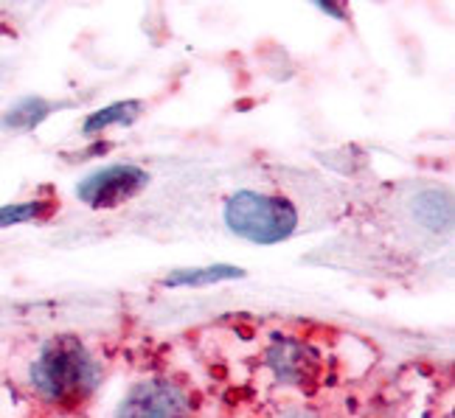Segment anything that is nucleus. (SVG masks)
Wrapping results in <instances>:
<instances>
[{
    "label": "nucleus",
    "mask_w": 455,
    "mask_h": 418,
    "mask_svg": "<svg viewBox=\"0 0 455 418\" xmlns=\"http://www.w3.org/2000/svg\"><path fill=\"white\" fill-rule=\"evenodd\" d=\"M101 379V365L76 337L48 340L31 362V385L51 405H79Z\"/></svg>",
    "instance_id": "1"
},
{
    "label": "nucleus",
    "mask_w": 455,
    "mask_h": 418,
    "mask_svg": "<svg viewBox=\"0 0 455 418\" xmlns=\"http://www.w3.org/2000/svg\"><path fill=\"white\" fill-rule=\"evenodd\" d=\"M225 225L253 245H278L295 233L299 211L282 197L239 191L225 202Z\"/></svg>",
    "instance_id": "2"
},
{
    "label": "nucleus",
    "mask_w": 455,
    "mask_h": 418,
    "mask_svg": "<svg viewBox=\"0 0 455 418\" xmlns=\"http://www.w3.org/2000/svg\"><path fill=\"white\" fill-rule=\"evenodd\" d=\"M147 183L149 174L144 169H138L132 163H116L87 174L76 188V197L91 208H116L132 200Z\"/></svg>",
    "instance_id": "3"
},
{
    "label": "nucleus",
    "mask_w": 455,
    "mask_h": 418,
    "mask_svg": "<svg viewBox=\"0 0 455 418\" xmlns=\"http://www.w3.org/2000/svg\"><path fill=\"white\" fill-rule=\"evenodd\" d=\"M188 396L180 385L166 379H147L124 396L116 418H186Z\"/></svg>",
    "instance_id": "4"
},
{
    "label": "nucleus",
    "mask_w": 455,
    "mask_h": 418,
    "mask_svg": "<svg viewBox=\"0 0 455 418\" xmlns=\"http://www.w3.org/2000/svg\"><path fill=\"white\" fill-rule=\"evenodd\" d=\"M265 362L282 385L307 388L318 374V357L312 354V348L292 337H275L267 348Z\"/></svg>",
    "instance_id": "5"
},
{
    "label": "nucleus",
    "mask_w": 455,
    "mask_h": 418,
    "mask_svg": "<svg viewBox=\"0 0 455 418\" xmlns=\"http://www.w3.org/2000/svg\"><path fill=\"white\" fill-rule=\"evenodd\" d=\"M413 214H416V219L422 222L427 231H433V233L450 231V225H452V205H450V197L442 194V191H435V188H427V191H422V194L416 197V202H413Z\"/></svg>",
    "instance_id": "6"
},
{
    "label": "nucleus",
    "mask_w": 455,
    "mask_h": 418,
    "mask_svg": "<svg viewBox=\"0 0 455 418\" xmlns=\"http://www.w3.org/2000/svg\"><path fill=\"white\" fill-rule=\"evenodd\" d=\"M244 272L231 264H214V267H197V270H178L164 278V287H205L217 281H231L242 278Z\"/></svg>",
    "instance_id": "7"
},
{
    "label": "nucleus",
    "mask_w": 455,
    "mask_h": 418,
    "mask_svg": "<svg viewBox=\"0 0 455 418\" xmlns=\"http://www.w3.org/2000/svg\"><path fill=\"white\" fill-rule=\"evenodd\" d=\"M138 113H141V104L138 101H116V104H110V107L96 110L91 118L84 121V135H96V132L108 130L113 124H130V121L138 118Z\"/></svg>",
    "instance_id": "8"
},
{
    "label": "nucleus",
    "mask_w": 455,
    "mask_h": 418,
    "mask_svg": "<svg viewBox=\"0 0 455 418\" xmlns=\"http://www.w3.org/2000/svg\"><path fill=\"white\" fill-rule=\"evenodd\" d=\"M51 113V104L43 101V99H23L17 101L14 107L0 118V124H4L6 130H34L40 124V121H45Z\"/></svg>",
    "instance_id": "9"
},
{
    "label": "nucleus",
    "mask_w": 455,
    "mask_h": 418,
    "mask_svg": "<svg viewBox=\"0 0 455 418\" xmlns=\"http://www.w3.org/2000/svg\"><path fill=\"white\" fill-rule=\"evenodd\" d=\"M45 214V202L31 200V202H14L0 208V228H12V225H23L31 219H40Z\"/></svg>",
    "instance_id": "10"
},
{
    "label": "nucleus",
    "mask_w": 455,
    "mask_h": 418,
    "mask_svg": "<svg viewBox=\"0 0 455 418\" xmlns=\"http://www.w3.org/2000/svg\"><path fill=\"white\" fill-rule=\"evenodd\" d=\"M278 418H321L315 410H309V407H290V410H284Z\"/></svg>",
    "instance_id": "11"
}]
</instances>
